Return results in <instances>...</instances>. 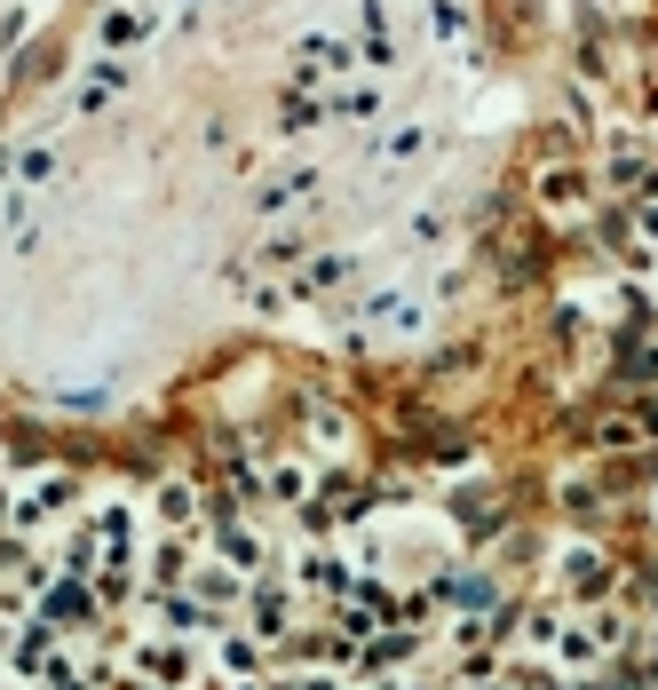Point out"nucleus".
<instances>
[{"instance_id":"f257e3e1","label":"nucleus","mask_w":658,"mask_h":690,"mask_svg":"<svg viewBox=\"0 0 658 690\" xmlns=\"http://www.w3.org/2000/svg\"><path fill=\"white\" fill-rule=\"evenodd\" d=\"M72 492H80L72 476H40V484H24V492H16V532H32V524H48L56 508H72Z\"/></svg>"},{"instance_id":"f03ea898","label":"nucleus","mask_w":658,"mask_h":690,"mask_svg":"<svg viewBox=\"0 0 658 690\" xmlns=\"http://www.w3.org/2000/svg\"><path fill=\"white\" fill-rule=\"evenodd\" d=\"M143 32H159V24L143 16V8H111V16H104V48H135Z\"/></svg>"},{"instance_id":"7ed1b4c3","label":"nucleus","mask_w":658,"mask_h":690,"mask_svg":"<svg viewBox=\"0 0 658 690\" xmlns=\"http://www.w3.org/2000/svg\"><path fill=\"white\" fill-rule=\"evenodd\" d=\"M119 96V64H88V80H80V112H96Z\"/></svg>"},{"instance_id":"39448f33","label":"nucleus","mask_w":658,"mask_h":690,"mask_svg":"<svg viewBox=\"0 0 658 690\" xmlns=\"http://www.w3.org/2000/svg\"><path fill=\"white\" fill-rule=\"evenodd\" d=\"M48 619H88V587H56V603H48Z\"/></svg>"},{"instance_id":"20e7f679","label":"nucleus","mask_w":658,"mask_h":690,"mask_svg":"<svg viewBox=\"0 0 658 690\" xmlns=\"http://www.w3.org/2000/svg\"><path fill=\"white\" fill-rule=\"evenodd\" d=\"M16 175H24V183H48V175H56V151H48V143L16 151Z\"/></svg>"}]
</instances>
